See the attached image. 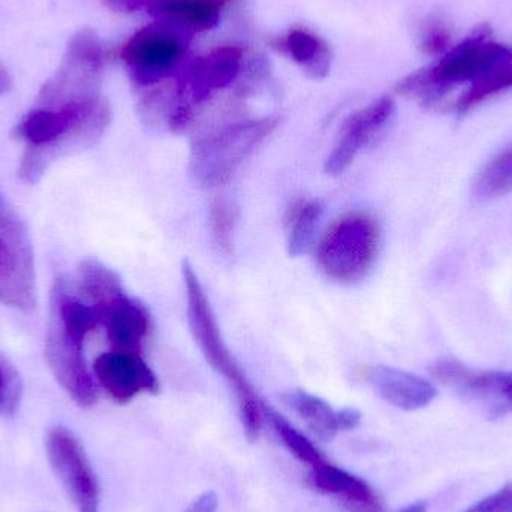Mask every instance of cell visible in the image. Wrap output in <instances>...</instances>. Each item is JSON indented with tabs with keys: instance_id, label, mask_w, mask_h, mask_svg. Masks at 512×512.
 Returning a JSON list of instances; mask_svg holds the SVG:
<instances>
[{
	"instance_id": "1",
	"label": "cell",
	"mask_w": 512,
	"mask_h": 512,
	"mask_svg": "<svg viewBox=\"0 0 512 512\" xmlns=\"http://www.w3.org/2000/svg\"><path fill=\"white\" fill-rule=\"evenodd\" d=\"M510 56L512 48L495 41L492 29L481 24L436 62L406 75L396 84V92L415 99L424 108H438L454 89H468Z\"/></svg>"
},
{
	"instance_id": "2",
	"label": "cell",
	"mask_w": 512,
	"mask_h": 512,
	"mask_svg": "<svg viewBox=\"0 0 512 512\" xmlns=\"http://www.w3.org/2000/svg\"><path fill=\"white\" fill-rule=\"evenodd\" d=\"M182 273L186 286V301H188L186 312H188L189 330H191L207 363L219 375L224 376L230 387L233 388L237 403H239V415L243 430H245L248 441L254 444L258 441L259 433H261L262 415H264L262 403L259 402L254 388L249 384L248 378L234 358L233 352L225 343L212 304H210L191 262L183 261Z\"/></svg>"
},
{
	"instance_id": "3",
	"label": "cell",
	"mask_w": 512,
	"mask_h": 512,
	"mask_svg": "<svg viewBox=\"0 0 512 512\" xmlns=\"http://www.w3.org/2000/svg\"><path fill=\"white\" fill-rule=\"evenodd\" d=\"M279 123V116L234 120L194 138L188 168L192 183L201 189L227 185Z\"/></svg>"
},
{
	"instance_id": "4",
	"label": "cell",
	"mask_w": 512,
	"mask_h": 512,
	"mask_svg": "<svg viewBox=\"0 0 512 512\" xmlns=\"http://www.w3.org/2000/svg\"><path fill=\"white\" fill-rule=\"evenodd\" d=\"M381 248L378 219L366 210H354L331 222L316 246V264L325 277L354 285L369 276Z\"/></svg>"
},
{
	"instance_id": "5",
	"label": "cell",
	"mask_w": 512,
	"mask_h": 512,
	"mask_svg": "<svg viewBox=\"0 0 512 512\" xmlns=\"http://www.w3.org/2000/svg\"><path fill=\"white\" fill-rule=\"evenodd\" d=\"M248 66L245 50L237 45H222L183 66L173 86L177 111L171 132L189 131L197 111L212 101L216 93L237 83Z\"/></svg>"
},
{
	"instance_id": "6",
	"label": "cell",
	"mask_w": 512,
	"mask_h": 512,
	"mask_svg": "<svg viewBox=\"0 0 512 512\" xmlns=\"http://www.w3.org/2000/svg\"><path fill=\"white\" fill-rule=\"evenodd\" d=\"M105 53L101 39L92 29L75 33L69 41L59 71L39 92L36 105L62 108L66 105L89 104L101 99Z\"/></svg>"
},
{
	"instance_id": "7",
	"label": "cell",
	"mask_w": 512,
	"mask_h": 512,
	"mask_svg": "<svg viewBox=\"0 0 512 512\" xmlns=\"http://www.w3.org/2000/svg\"><path fill=\"white\" fill-rule=\"evenodd\" d=\"M189 36L162 21L135 32L120 53L132 81L140 87H155L173 77L183 68Z\"/></svg>"
},
{
	"instance_id": "8",
	"label": "cell",
	"mask_w": 512,
	"mask_h": 512,
	"mask_svg": "<svg viewBox=\"0 0 512 512\" xmlns=\"http://www.w3.org/2000/svg\"><path fill=\"white\" fill-rule=\"evenodd\" d=\"M0 301L11 309L35 307V265L32 243L5 195L0 192Z\"/></svg>"
},
{
	"instance_id": "9",
	"label": "cell",
	"mask_w": 512,
	"mask_h": 512,
	"mask_svg": "<svg viewBox=\"0 0 512 512\" xmlns=\"http://www.w3.org/2000/svg\"><path fill=\"white\" fill-rule=\"evenodd\" d=\"M48 462L78 512L101 511V486L77 436L54 426L45 436Z\"/></svg>"
},
{
	"instance_id": "10",
	"label": "cell",
	"mask_w": 512,
	"mask_h": 512,
	"mask_svg": "<svg viewBox=\"0 0 512 512\" xmlns=\"http://www.w3.org/2000/svg\"><path fill=\"white\" fill-rule=\"evenodd\" d=\"M47 360L63 390L81 408L98 402V385L84 358V342L51 321L47 331Z\"/></svg>"
},
{
	"instance_id": "11",
	"label": "cell",
	"mask_w": 512,
	"mask_h": 512,
	"mask_svg": "<svg viewBox=\"0 0 512 512\" xmlns=\"http://www.w3.org/2000/svg\"><path fill=\"white\" fill-rule=\"evenodd\" d=\"M396 111L390 96H382L372 104L355 111L340 126L336 144L324 162L325 173L340 176L354 162L355 156L385 128Z\"/></svg>"
},
{
	"instance_id": "12",
	"label": "cell",
	"mask_w": 512,
	"mask_h": 512,
	"mask_svg": "<svg viewBox=\"0 0 512 512\" xmlns=\"http://www.w3.org/2000/svg\"><path fill=\"white\" fill-rule=\"evenodd\" d=\"M93 372L105 393L122 405L140 394H158L161 390L155 373L137 352H105L96 358Z\"/></svg>"
},
{
	"instance_id": "13",
	"label": "cell",
	"mask_w": 512,
	"mask_h": 512,
	"mask_svg": "<svg viewBox=\"0 0 512 512\" xmlns=\"http://www.w3.org/2000/svg\"><path fill=\"white\" fill-rule=\"evenodd\" d=\"M363 376L385 402L402 411L427 408L438 396V390L429 379L406 370L379 364L366 367Z\"/></svg>"
},
{
	"instance_id": "14",
	"label": "cell",
	"mask_w": 512,
	"mask_h": 512,
	"mask_svg": "<svg viewBox=\"0 0 512 512\" xmlns=\"http://www.w3.org/2000/svg\"><path fill=\"white\" fill-rule=\"evenodd\" d=\"M113 351L137 352L150 333V313L135 298L122 295L99 312Z\"/></svg>"
},
{
	"instance_id": "15",
	"label": "cell",
	"mask_w": 512,
	"mask_h": 512,
	"mask_svg": "<svg viewBox=\"0 0 512 512\" xmlns=\"http://www.w3.org/2000/svg\"><path fill=\"white\" fill-rule=\"evenodd\" d=\"M309 481L318 492L340 499L349 512H384L378 493L345 469L322 462L312 468Z\"/></svg>"
},
{
	"instance_id": "16",
	"label": "cell",
	"mask_w": 512,
	"mask_h": 512,
	"mask_svg": "<svg viewBox=\"0 0 512 512\" xmlns=\"http://www.w3.org/2000/svg\"><path fill=\"white\" fill-rule=\"evenodd\" d=\"M271 47L297 63L307 77L324 80L330 74L333 54L330 45L307 27H292L271 41Z\"/></svg>"
},
{
	"instance_id": "17",
	"label": "cell",
	"mask_w": 512,
	"mask_h": 512,
	"mask_svg": "<svg viewBox=\"0 0 512 512\" xmlns=\"http://www.w3.org/2000/svg\"><path fill=\"white\" fill-rule=\"evenodd\" d=\"M234 2L237 0H159L149 12L156 21L194 35L215 29L221 23L222 12Z\"/></svg>"
},
{
	"instance_id": "18",
	"label": "cell",
	"mask_w": 512,
	"mask_h": 512,
	"mask_svg": "<svg viewBox=\"0 0 512 512\" xmlns=\"http://www.w3.org/2000/svg\"><path fill=\"white\" fill-rule=\"evenodd\" d=\"M283 400L289 408L309 427L310 432L322 442H330L339 433L337 412L321 397L313 396L306 391H289L283 394Z\"/></svg>"
},
{
	"instance_id": "19",
	"label": "cell",
	"mask_w": 512,
	"mask_h": 512,
	"mask_svg": "<svg viewBox=\"0 0 512 512\" xmlns=\"http://www.w3.org/2000/svg\"><path fill=\"white\" fill-rule=\"evenodd\" d=\"M78 291L87 303L92 304L98 313L110 306L117 298L125 295L122 280L111 268L98 261H86L80 267Z\"/></svg>"
},
{
	"instance_id": "20",
	"label": "cell",
	"mask_w": 512,
	"mask_h": 512,
	"mask_svg": "<svg viewBox=\"0 0 512 512\" xmlns=\"http://www.w3.org/2000/svg\"><path fill=\"white\" fill-rule=\"evenodd\" d=\"M324 207L318 200H298L288 207L285 213L286 237H288V254L297 258L306 252L315 236L316 225L321 219Z\"/></svg>"
},
{
	"instance_id": "21",
	"label": "cell",
	"mask_w": 512,
	"mask_h": 512,
	"mask_svg": "<svg viewBox=\"0 0 512 512\" xmlns=\"http://www.w3.org/2000/svg\"><path fill=\"white\" fill-rule=\"evenodd\" d=\"M508 90H512V56L502 60L480 80L463 90L451 105V110L457 114H468L469 111Z\"/></svg>"
},
{
	"instance_id": "22",
	"label": "cell",
	"mask_w": 512,
	"mask_h": 512,
	"mask_svg": "<svg viewBox=\"0 0 512 512\" xmlns=\"http://www.w3.org/2000/svg\"><path fill=\"white\" fill-rule=\"evenodd\" d=\"M472 192L478 201H495L512 192V143L499 150L475 177Z\"/></svg>"
},
{
	"instance_id": "23",
	"label": "cell",
	"mask_w": 512,
	"mask_h": 512,
	"mask_svg": "<svg viewBox=\"0 0 512 512\" xmlns=\"http://www.w3.org/2000/svg\"><path fill=\"white\" fill-rule=\"evenodd\" d=\"M471 399L489 406L490 411H512V372H480L474 370L469 379Z\"/></svg>"
},
{
	"instance_id": "24",
	"label": "cell",
	"mask_w": 512,
	"mask_h": 512,
	"mask_svg": "<svg viewBox=\"0 0 512 512\" xmlns=\"http://www.w3.org/2000/svg\"><path fill=\"white\" fill-rule=\"evenodd\" d=\"M262 409H264V414L270 418L271 424H273L274 430H276L277 436H279L282 444L285 445L286 450H288L298 462L310 466V469L325 462L318 448H316L303 433L298 432L295 427H292L282 415L277 414L276 411L268 408L267 405H262Z\"/></svg>"
},
{
	"instance_id": "25",
	"label": "cell",
	"mask_w": 512,
	"mask_h": 512,
	"mask_svg": "<svg viewBox=\"0 0 512 512\" xmlns=\"http://www.w3.org/2000/svg\"><path fill=\"white\" fill-rule=\"evenodd\" d=\"M209 225L213 242L218 246L219 252L227 258H231L234 255L236 216H234L230 201L222 197L213 200L212 206H210Z\"/></svg>"
},
{
	"instance_id": "26",
	"label": "cell",
	"mask_w": 512,
	"mask_h": 512,
	"mask_svg": "<svg viewBox=\"0 0 512 512\" xmlns=\"http://www.w3.org/2000/svg\"><path fill=\"white\" fill-rule=\"evenodd\" d=\"M453 32L450 24L439 17H429L420 29V50L427 56H442L453 45Z\"/></svg>"
},
{
	"instance_id": "27",
	"label": "cell",
	"mask_w": 512,
	"mask_h": 512,
	"mask_svg": "<svg viewBox=\"0 0 512 512\" xmlns=\"http://www.w3.org/2000/svg\"><path fill=\"white\" fill-rule=\"evenodd\" d=\"M23 384L15 367L0 354V418L9 417L20 405Z\"/></svg>"
},
{
	"instance_id": "28",
	"label": "cell",
	"mask_w": 512,
	"mask_h": 512,
	"mask_svg": "<svg viewBox=\"0 0 512 512\" xmlns=\"http://www.w3.org/2000/svg\"><path fill=\"white\" fill-rule=\"evenodd\" d=\"M463 512H512V481Z\"/></svg>"
},
{
	"instance_id": "29",
	"label": "cell",
	"mask_w": 512,
	"mask_h": 512,
	"mask_svg": "<svg viewBox=\"0 0 512 512\" xmlns=\"http://www.w3.org/2000/svg\"><path fill=\"white\" fill-rule=\"evenodd\" d=\"M108 8L122 14H134V12L143 11L147 12L159 2V0H104Z\"/></svg>"
},
{
	"instance_id": "30",
	"label": "cell",
	"mask_w": 512,
	"mask_h": 512,
	"mask_svg": "<svg viewBox=\"0 0 512 512\" xmlns=\"http://www.w3.org/2000/svg\"><path fill=\"white\" fill-rule=\"evenodd\" d=\"M219 507V498L218 493L210 492L203 493V495L198 496L188 508H186L185 512H216Z\"/></svg>"
},
{
	"instance_id": "31",
	"label": "cell",
	"mask_w": 512,
	"mask_h": 512,
	"mask_svg": "<svg viewBox=\"0 0 512 512\" xmlns=\"http://www.w3.org/2000/svg\"><path fill=\"white\" fill-rule=\"evenodd\" d=\"M340 430H354L361 423V412L355 408H345L337 412Z\"/></svg>"
},
{
	"instance_id": "32",
	"label": "cell",
	"mask_w": 512,
	"mask_h": 512,
	"mask_svg": "<svg viewBox=\"0 0 512 512\" xmlns=\"http://www.w3.org/2000/svg\"><path fill=\"white\" fill-rule=\"evenodd\" d=\"M12 81L11 77H9L8 71H6L5 66L0 65V96L5 95L11 90Z\"/></svg>"
},
{
	"instance_id": "33",
	"label": "cell",
	"mask_w": 512,
	"mask_h": 512,
	"mask_svg": "<svg viewBox=\"0 0 512 512\" xmlns=\"http://www.w3.org/2000/svg\"><path fill=\"white\" fill-rule=\"evenodd\" d=\"M429 511V505L426 502H414V504L408 505L399 512H427Z\"/></svg>"
}]
</instances>
